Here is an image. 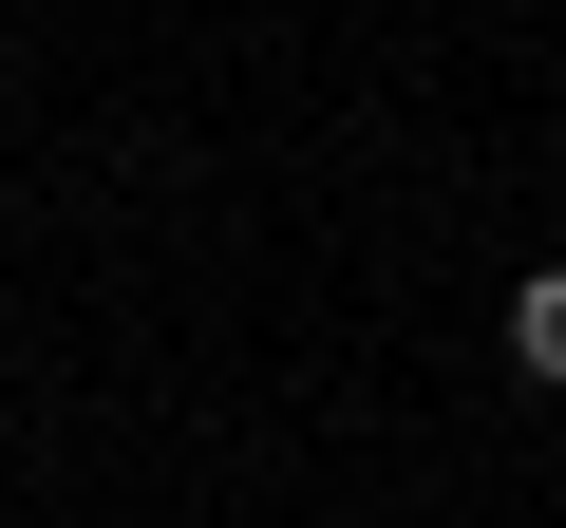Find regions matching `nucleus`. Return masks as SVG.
I'll return each mask as SVG.
<instances>
[{
    "mask_svg": "<svg viewBox=\"0 0 566 528\" xmlns=\"http://www.w3.org/2000/svg\"><path fill=\"white\" fill-rule=\"evenodd\" d=\"M510 359H528V378H566V264H528V284H510Z\"/></svg>",
    "mask_w": 566,
    "mask_h": 528,
    "instance_id": "obj_1",
    "label": "nucleus"
}]
</instances>
